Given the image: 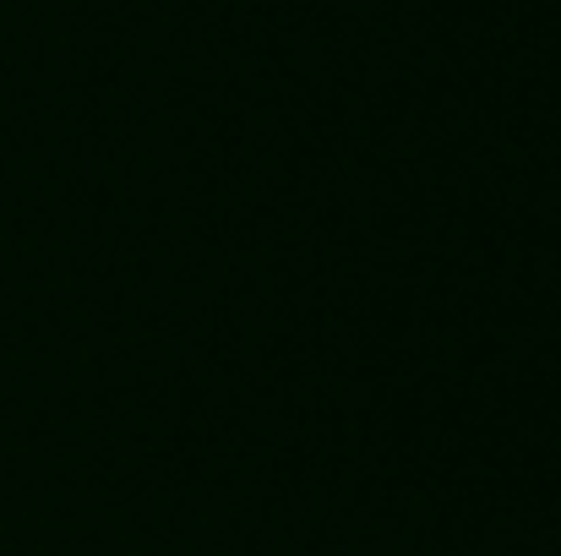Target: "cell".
<instances>
[]
</instances>
